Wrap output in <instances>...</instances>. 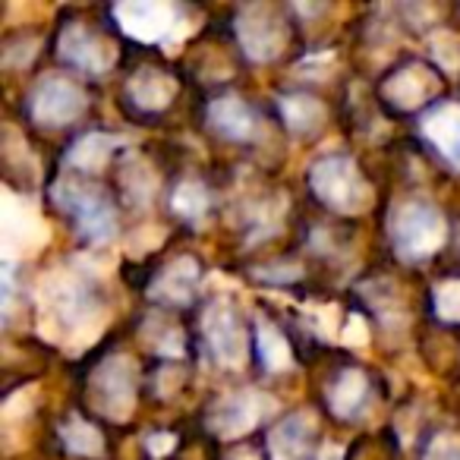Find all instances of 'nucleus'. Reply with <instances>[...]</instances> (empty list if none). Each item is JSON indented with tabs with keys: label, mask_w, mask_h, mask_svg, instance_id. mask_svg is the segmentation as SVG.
Returning <instances> with one entry per match:
<instances>
[]
</instances>
